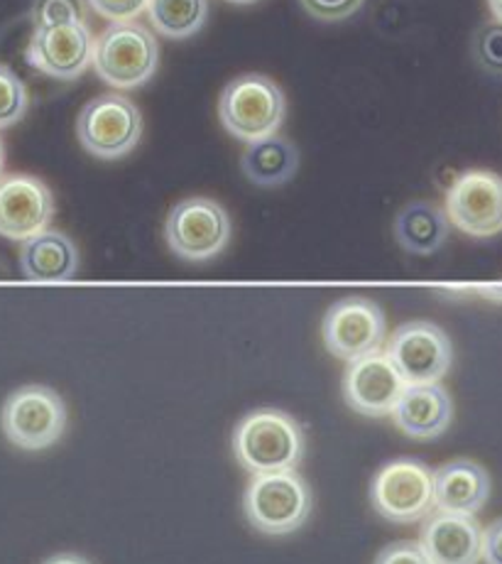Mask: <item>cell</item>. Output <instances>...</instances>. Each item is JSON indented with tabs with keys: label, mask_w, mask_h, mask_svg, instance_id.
<instances>
[{
	"label": "cell",
	"mask_w": 502,
	"mask_h": 564,
	"mask_svg": "<svg viewBox=\"0 0 502 564\" xmlns=\"http://www.w3.org/2000/svg\"><path fill=\"white\" fill-rule=\"evenodd\" d=\"M488 8H490V15H493L498 23H502V0H488Z\"/></svg>",
	"instance_id": "cell-30"
},
{
	"label": "cell",
	"mask_w": 502,
	"mask_h": 564,
	"mask_svg": "<svg viewBox=\"0 0 502 564\" xmlns=\"http://www.w3.org/2000/svg\"><path fill=\"white\" fill-rule=\"evenodd\" d=\"M373 564H432V560L427 557V552L422 550L419 542L400 540L390 542L388 547L380 550Z\"/></svg>",
	"instance_id": "cell-27"
},
{
	"label": "cell",
	"mask_w": 502,
	"mask_h": 564,
	"mask_svg": "<svg viewBox=\"0 0 502 564\" xmlns=\"http://www.w3.org/2000/svg\"><path fill=\"white\" fill-rule=\"evenodd\" d=\"M388 319L383 307L368 297L338 300L326 312L321 339L326 351L346 364L383 351Z\"/></svg>",
	"instance_id": "cell-9"
},
{
	"label": "cell",
	"mask_w": 502,
	"mask_h": 564,
	"mask_svg": "<svg viewBox=\"0 0 502 564\" xmlns=\"http://www.w3.org/2000/svg\"><path fill=\"white\" fill-rule=\"evenodd\" d=\"M233 236L231 216L209 197H189L172 206L165 221L170 251L187 263H209L221 256Z\"/></svg>",
	"instance_id": "cell-6"
},
{
	"label": "cell",
	"mask_w": 502,
	"mask_h": 564,
	"mask_svg": "<svg viewBox=\"0 0 502 564\" xmlns=\"http://www.w3.org/2000/svg\"><path fill=\"white\" fill-rule=\"evenodd\" d=\"M148 18L157 35L189 40L209 20V0H150Z\"/></svg>",
	"instance_id": "cell-21"
},
{
	"label": "cell",
	"mask_w": 502,
	"mask_h": 564,
	"mask_svg": "<svg viewBox=\"0 0 502 564\" xmlns=\"http://www.w3.org/2000/svg\"><path fill=\"white\" fill-rule=\"evenodd\" d=\"M76 138L89 155L120 160L133 153L143 138V116L123 94L96 96L76 118Z\"/></svg>",
	"instance_id": "cell-8"
},
{
	"label": "cell",
	"mask_w": 502,
	"mask_h": 564,
	"mask_svg": "<svg viewBox=\"0 0 502 564\" xmlns=\"http://www.w3.org/2000/svg\"><path fill=\"white\" fill-rule=\"evenodd\" d=\"M243 513L258 533L292 535L312 516V488L297 471L258 474L245 486Z\"/></svg>",
	"instance_id": "cell-3"
},
{
	"label": "cell",
	"mask_w": 502,
	"mask_h": 564,
	"mask_svg": "<svg viewBox=\"0 0 502 564\" xmlns=\"http://www.w3.org/2000/svg\"><path fill=\"white\" fill-rule=\"evenodd\" d=\"M400 432L414 440H436L449 430L454 420V400L441 383L407 386L392 412Z\"/></svg>",
	"instance_id": "cell-16"
},
{
	"label": "cell",
	"mask_w": 502,
	"mask_h": 564,
	"mask_svg": "<svg viewBox=\"0 0 502 564\" xmlns=\"http://www.w3.org/2000/svg\"><path fill=\"white\" fill-rule=\"evenodd\" d=\"M96 37L86 23L35 28L28 45V62L52 79L74 82L94 67Z\"/></svg>",
	"instance_id": "cell-14"
},
{
	"label": "cell",
	"mask_w": 502,
	"mask_h": 564,
	"mask_svg": "<svg viewBox=\"0 0 502 564\" xmlns=\"http://www.w3.org/2000/svg\"><path fill=\"white\" fill-rule=\"evenodd\" d=\"M370 506L390 523H419L436 511L434 471L419 459L383 464L370 481Z\"/></svg>",
	"instance_id": "cell-7"
},
{
	"label": "cell",
	"mask_w": 502,
	"mask_h": 564,
	"mask_svg": "<svg viewBox=\"0 0 502 564\" xmlns=\"http://www.w3.org/2000/svg\"><path fill=\"white\" fill-rule=\"evenodd\" d=\"M343 400L363 417H388L395 412L407 381L385 351L351 361L343 371Z\"/></svg>",
	"instance_id": "cell-13"
},
{
	"label": "cell",
	"mask_w": 502,
	"mask_h": 564,
	"mask_svg": "<svg viewBox=\"0 0 502 564\" xmlns=\"http://www.w3.org/2000/svg\"><path fill=\"white\" fill-rule=\"evenodd\" d=\"M233 454L253 476L294 471L307 452V437L299 420L277 408H258L233 430Z\"/></svg>",
	"instance_id": "cell-1"
},
{
	"label": "cell",
	"mask_w": 502,
	"mask_h": 564,
	"mask_svg": "<svg viewBox=\"0 0 502 564\" xmlns=\"http://www.w3.org/2000/svg\"><path fill=\"white\" fill-rule=\"evenodd\" d=\"M42 564H91V562L81 555H76V552H59V555H52Z\"/></svg>",
	"instance_id": "cell-29"
},
{
	"label": "cell",
	"mask_w": 502,
	"mask_h": 564,
	"mask_svg": "<svg viewBox=\"0 0 502 564\" xmlns=\"http://www.w3.org/2000/svg\"><path fill=\"white\" fill-rule=\"evenodd\" d=\"M419 545L432 564L483 562V528L476 516L434 511L424 518Z\"/></svg>",
	"instance_id": "cell-15"
},
{
	"label": "cell",
	"mask_w": 502,
	"mask_h": 564,
	"mask_svg": "<svg viewBox=\"0 0 502 564\" xmlns=\"http://www.w3.org/2000/svg\"><path fill=\"white\" fill-rule=\"evenodd\" d=\"M30 94L18 74L0 64V130L20 123L28 113Z\"/></svg>",
	"instance_id": "cell-22"
},
{
	"label": "cell",
	"mask_w": 502,
	"mask_h": 564,
	"mask_svg": "<svg viewBox=\"0 0 502 564\" xmlns=\"http://www.w3.org/2000/svg\"><path fill=\"white\" fill-rule=\"evenodd\" d=\"M3 170H6V145L3 140H0V177H3Z\"/></svg>",
	"instance_id": "cell-31"
},
{
	"label": "cell",
	"mask_w": 502,
	"mask_h": 564,
	"mask_svg": "<svg viewBox=\"0 0 502 564\" xmlns=\"http://www.w3.org/2000/svg\"><path fill=\"white\" fill-rule=\"evenodd\" d=\"M32 23L35 28L86 23V0H35Z\"/></svg>",
	"instance_id": "cell-23"
},
{
	"label": "cell",
	"mask_w": 502,
	"mask_h": 564,
	"mask_svg": "<svg viewBox=\"0 0 502 564\" xmlns=\"http://www.w3.org/2000/svg\"><path fill=\"white\" fill-rule=\"evenodd\" d=\"M483 562L502 564V518H495L483 530Z\"/></svg>",
	"instance_id": "cell-28"
},
{
	"label": "cell",
	"mask_w": 502,
	"mask_h": 564,
	"mask_svg": "<svg viewBox=\"0 0 502 564\" xmlns=\"http://www.w3.org/2000/svg\"><path fill=\"white\" fill-rule=\"evenodd\" d=\"M240 170L258 187H282L297 175L299 150L292 140L282 135L258 140V143L245 148L243 158H240Z\"/></svg>",
	"instance_id": "cell-20"
},
{
	"label": "cell",
	"mask_w": 502,
	"mask_h": 564,
	"mask_svg": "<svg viewBox=\"0 0 502 564\" xmlns=\"http://www.w3.org/2000/svg\"><path fill=\"white\" fill-rule=\"evenodd\" d=\"M67 405L50 386H23L13 390L0 408V432L23 452H42L67 432Z\"/></svg>",
	"instance_id": "cell-5"
},
{
	"label": "cell",
	"mask_w": 502,
	"mask_h": 564,
	"mask_svg": "<svg viewBox=\"0 0 502 564\" xmlns=\"http://www.w3.org/2000/svg\"><path fill=\"white\" fill-rule=\"evenodd\" d=\"M96 15L111 23H130L140 13H148L150 0H86Z\"/></svg>",
	"instance_id": "cell-26"
},
{
	"label": "cell",
	"mask_w": 502,
	"mask_h": 564,
	"mask_svg": "<svg viewBox=\"0 0 502 564\" xmlns=\"http://www.w3.org/2000/svg\"><path fill=\"white\" fill-rule=\"evenodd\" d=\"M79 248L67 234L47 229L20 248V270L30 282H67L79 273Z\"/></svg>",
	"instance_id": "cell-18"
},
{
	"label": "cell",
	"mask_w": 502,
	"mask_h": 564,
	"mask_svg": "<svg viewBox=\"0 0 502 564\" xmlns=\"http://www.w3.org/2000/svg\"><path fill=\"white\" fill-rule=\"evenodd\" d=\"M385 354L407 386L441 383L451 371L454 346L449 334L434 322H407L392 332Z\"/></svg>",
	"instance_id": "cell-11"
},
{
	"label": "cell",
	"mask_w": 502,
	"mask_h": 564,
	"mask_svg": "<svg viewBox=\"0 0 502 564\" xmlns=\"http://www.w3.org/2000/svg\"><path fill=\"white\" fill-rule=\"evenodd\" d=\"M54 219L52 189L35 175L0 177V236L25 243L45 234Z\"/></svg>",
	"instance_id": "cell-12"
},
{
	"label": "cell",
	"mask_w": 502,
	"mask_h": 564,
	"mask_svg": "<svg viewBox=\"0 0 502 564\" xmlns=\"http://www.w3.org/2000/svg\"><path fill=\"white\" fill-rule=\"evenodd\" d=\"M299 3L307 10V15L319 23H341V20L356 15L365 0H299Z\"/></svg>",
	"instance_id": "cell-25"
},
{
	"label": "cell",
	"mask_w": 502,
	"mask_h": 564,
	"mask_svg": "<svg viewBox=\"0 0 502 564\" xmlns=\"http://www.w3.org/2000/svg\"><path fill=\"white\" fill-rule=\"evenodd\" d=\"M444 212L451 226L471 238L502 234V177L490 170L461 172L446 189Z\"/></svg>",
	"instance_id": "cell-10"
},
{
	"label": "cell",
	"mask_w": 502,
	"mask_h": 564,
	"mask_svg": "<svg viewBox=\"0 0 502 564\" xmlns=\"http://www.w3.org/2000/svg\"><path fill=\"white\" fill-rule=\"evenodd\" d=\"M228 3H233V6H253V3H258V0H228Z\"/></svg>",
	"instance_id": "cell-32"
},
{
	"label": "cell",
	"mask_w": 502,
	"mask_h": 564,
	"mask_svg": "<svg viewBox=\"0 0 502 564\" xmlns=\"http://www.w3.org/2000/svg\"><path fill=\"white\" fill-rule=\"evenodd\" d=\"M285 116V94L265 74H240L218 96V118L223 128L248 145L277 135Z\"/></svg>",
	"instance_id": "cell-2"
},
{
	"label": "cell",
	"mask_w": 502,
	"mask_h": 564,
	"mask_svg": "<svg viewBox=\"0 0 502 564\" xmlns=\"http://www.w3.org/2000/svg\"><path fill=\"white\" fill-rule=\"evenodd\" d=\"M160 67V45L155 32L130 23H111L96 37L94 69L113 89L128 91L148 84Z\"/></svg>",
	"instance_id": "cell-4"
},
{
	"label": "cell",
	"mask_w": 502,
	"mask_h": 564,
	"mask_svg": "<svg viewBox=\"0 0 502 564\" xmlns=\"http://www.w3.org/2000/svg\"><path fill=\"white\" fill-rule=\"evenodd\" d=\"M473 57L485 72L502 77V23L493 20L476 32Z\"/></svg>",
	"instance_id": "cell-24"
},
{
	"label": "cell",
	"mask_w": 502,
	"mask_h": 564,
	"mask_svg": "<svg viewBox=\"0 0 502 564\" xmlns=\"http://www.w3.org/2000/svg\"><path fill=\"white\" fill-rule=\"evenodd\" d=\"M449 216L432 202L402 206L395 219V238L410 256H434L449 241Z\"/></svg>",
	"instance_id": "cell-19"
},
{
	"label": "cell",
	"mask_w": 502,
	"mask_h": 564,
	"mask_svg": "<svg viewBox=\"0 0 502 564\" xmlns=\"http://www.w3.org/2000/svg\"><path fill=\"white\" fill-rule=\"evenodd\" d=\"M436 511L476 516L490 498V476L473 459H454L434 471Z\"/></svg>",
	"instance_id": "cell-17"
}]
</instances>
